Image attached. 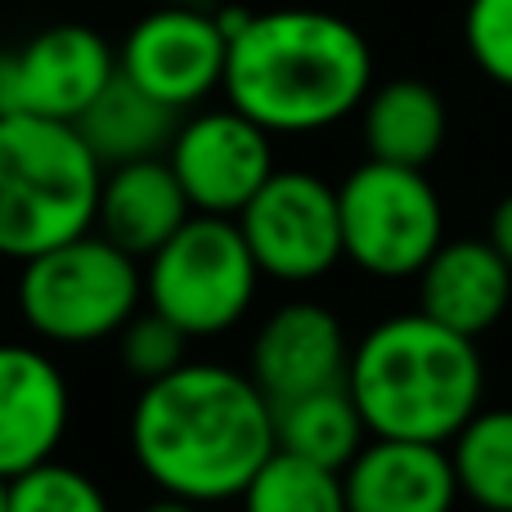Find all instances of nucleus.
<instances>
[{
    "instance_id": "nucleus-1",
    "label": "nucleus",
    "mask_w": 512,
    "mask_h": 512,
    "mask_svg": "<svg viewBox=\"0 0 512 512\" xmlns=\"http://www.w3.org/2000/svg\"><path fill=\"white\" fill-rule=\"evenodd\" d=\"M131 454L162 495L225 504L248 490L256 468L274 454V405L252 373L185 360L140 387Z\"/></svg>"
},
{
    "instance_id": "nucleus-2",
    "label": "nucleus",
    "mask_w": 512,
    "mask_h": 512,
    "mask_svg": "<svg viewBox=\"0 0 512 512\" xmlns=\"http://www.w3.org/2000/svg\"><path fill=\"white\" fill-rule=\"evenodd\" d=\"M225 104L270 135H315L360 113L373 90V50L328 9H265L230 36Z\"/></svg>"
},
{
    "instance_id": "nucleus-3",
    "label": "nucleus",
    "mask_w": 512,
    "mask_h": 512,
    "mask_svg": "<svg viewBox=\"0 0 512 512\" xmlns=\"http://www.w3.org/2000/svg\"><path fill=\"white\" fill-rule=\"evenodd\" d=\"M346 387L369 423V436L450 445L481 409L486 360L477 337L409 310L373 324L351 346Z\"/></svg>"
},
{
    "instance_id": "nucleus-4",
    "label": "nucleus",
    "mask_w": 512,
    "mask_h": 512,
    "mask_svg": "<svg viewBox=\"0 0 512 512\" xmlns=\"http://www.w3.org/2000/svg\"><path fill=\"white\" fill-rule=\"evenodd\" d=\"M104 162L72 122L0 117V256L32 261L95 230Z\"/></svg>"
},
{
    "instance_id": "nucleus-5",
    "label": "nucleus",
    "mask_w": 512,
    "mask_h": 512,
    "mask_svg": "<svg viewBox=\"0 0 512 512\" xmlns=\"http://www.w3.org/2000/svg\"><path fill=\"white\" fill-rule=\"evenodd\" d=\"M144 306L140 256L86 230L59 248L23 261L18 315L36 337L59 346H90L117 337Z\"/></svg>"
},
{
    "instance_id": "nucleus-6",
    "label": "nucleus",
    "mask_w": 512,
    "mask_h": 512,
    "mask_svg": "<svg viewBox=\"0 0 512 512\" xmlns=\"http://www.w3.org/2000/svg\"><path fill=\"white\" fill-rule=\"evenodd\" d=\"M261 265L234 216L194 212L153 256H144V306L189 337L230 333L252 310Z\"/></svg>"
},
{
    "instance_id": "nucleus-7",
    "label": "nucleus",
    "mask_w": 512,
    "mask_h": 512,
    "mask_svg": "<svg viewBox=\"0 0 512 512\" xmlns=\"http://www.w3.org/2000/svg\"><path fill=\"white\" fill-rule=\"evenodd\" d=\"M337 207L346 261L373 279H418L445 243V207L423 167L360 162L337 185Z\"/></svg>"
},
{
    "instance_id": "nucleus-8",
    "label": "nucleus",
    "mask_w": 512,
    "mask_h": 512,
    "mask_svg": "<svg viewBox=\"0 0 512 512\" xmlns=\"http://www.w3.org/2000/svg\"><path fill=\"white\" fill-rule=\"evenodd\" d=\"M234 221L261 265V279L315 283L346 261L337 189L310 171H274Z\"/></svg>"
},
{
    "instance_id": "nucleus-9",
    "label": "nucleus",
    "mask_w": 512,
    "mask_h": 512,
    "mask_svg": "<svg viewBox=\"0 0 512 512\" xmlns=\"http://www.w3.org/2000/svg\"><path fill=\"white\" fill-rule=\"evenodd\" d=\"M225 59L230 36L207 5H158L117 45V72L176 113H194L225 86Z\"/></svg>"
},
{
    "instance_id": "nucleus-10",
    "label": "nucleus",
    "mask_w": 512,
    "mask_h": 512,
    "mask_svg": "<svg viewBox=\"0 0 512 512\" xmlns=\"http://www.w3.org/2000/svg\"><path fill=\"white\" fill-rule=\"evenodd\" d=\"M167 162L189 194V207L207 216H239L256 198V189L279 171L274 135L234 104L180 117Z\"/></svg>"
},
{
    "instance_id": "nucleus-11",
    "label": "nucleus",
    "mask_w": 512,
    "mask_h": 512,
    "mask_svg": "<svg viewBox=\"0 0 512 512\" xmlns=\"http://www.w3.org/2000/svg\"><path fill=\"white\" fill-rule=\"evenodd\" d=\"M113 77L117 50L95 27L54 23L18 50H0V117L32 113L77 122Z\"/></svg>"
},
{
    "instance_id": "nucleus-12",
    "label": "nucleus",
    "mask_w": 512,
    "mask_h": 512,
    "mask_svg": "<svg viewBox=\"0 0 512 512\" xmlns=\"http://www.w3.org/2000/svg\"><path fill=\"white\" fill-rule=\"evenodd\" d=\"M351 342L342 319L319 301H288L252 337L248 373L270 405L346 382Z\"/></svg>"
},
{
    "instance_id": "nucleus-13",
    "label": "nucleus",
    "mask_w": 512,
    "mask_h": 512,
    "mask_svg": "<svg viewBox=\"0 0 512 512\" xmlns=\"http://www.w3.org/2000/svg\"><path fill=\"white\" fill-rule=\"evenodd\" d=\"M72 423V391L63 369L23 342H0V477L54 459Z\"/></svg>"
},
{
    "instance_id": "nucleus-14",
    "label": "nucleus",
    "mask_w": 512,
    "mask_h": 512,
    "mask_svg": "<svg viewBox=\"0 0 512 512\" xmlns=\"http://www.w3.org/2000/svg\"><path fill=\"white\" fill-rule=\"evenodd\" d=\"M351 512H454L459 477L450 445L369 436L364 450L342 468Z\"/></svg>"
},
{
    "instance_id": "nucleus-15",
    "label": "nucleus",
    "mask_w": 512,
    "mask_h": 512,
    "mask_svg": "<svg viewBox=\"0 0 512 512\" xmlns=\"http://www.w3.org/2000/svg\"><path fill=\"white\" fill-rule=\"evenodd\" d=\"M512 265L490 239H445L418 270V310L463 337H481L508 315Z\"/></svg>"
},
{
    "instance_id": "nucleus-16",
    "label": "nucleus",
    "mask_w": 512,
    "mask_h": 512,
    "mask_svg": "<svg viewBox=\"0 0 512 512\" xmlns=\"http://www.w3.org/2000/svg\"><path fill=\"white\" fill-rule=\"evenodd\" d=\"M189 216L194 207L167 158H140L104 171L95 230L140 261L158 252Z\"/></svg>"
},
{
    "instance_id": "nucleus-17",
    "label": "nucleus",
    "mask_w": 512,
    "mask_h": 512,
    "mask_svg": "<svg viewBox=\"0 0 512 512\" xmlns=\"http://www.w3.org/2000/svg\"><path fill=\"white\" fill-rule=\"evenodd\" d=\"M360 131H364L369 158L427 171V162L445 149L450 108H445L436 86H427V81H418V77H396L364 95Z\"/></svg>"
},
{
    "instance_id": "nucleus-18",
    "label": "nucleus",
    "mask_w": 512,
    "mask_h": 512,
    "mask_svg": "<svg viewBox=\"0 0 512 512\" xmlns=\"http://www.w3.org/2000/svg\"><path fill=\"white\" fill-rule=\"evenodd\" d=\"M180 117L171 104L153 99L149 90H140L135 81H126L117 72L99 99L77 117V131L81 140L90 144L99 162L108 167H122V162H140V158H167L171 140H176V126Z\"/></svg>"
},
{
    "instance_id": "nucleus-19",
    "label": "nucleus",
    "mask_w": 512,
    "mask_h": 512,
    "mask_svg": "<svg viewBox=\"0 0 512 512\" xmlns=\"http://www.w3.org/2000/svg\"><path fill=\"white\" fill-rule=\"evenodd\" d=\"M364 441H369V423H364L346 382L274 405V445L288 454H301V459H315L324 468L342 472L364 450Z\"/></svg>"
},
{
    "instance_id": "nucleus-20",
    "label": "nucleus",
    "mask_w": 512,
    "mask_h": 512,
    "mask_svg": "<svg viewBox=\"0 0 512 512\" xmlns=\"http://www.w3.org/2000/svg\"><path fill=\"white\" fill-rule=\"evenodd\" d=\"M459 495L481 512H512V409H477L450 441Z\"/></svg>"
},
{
    "instance_id": "nucleus-21",
    "label": "nucleus",
    "mask_w": 512,
    "mask_h": 512,
    "mask_svg": "<svg viewBox=\"0 0 512 512\" xmlns=\"http://www.w3.org/2000/svg\"><path fill=\"white\" fill-rule=\"evenodd\" d=\"M243 512H351L346 508V481L337 468L301 459L274 445V454L256 468L243 490Z\"/></svg>"
},
{
    "instance_id": "nucleus-22",
    "label": "nucleus",
    "mask_w": 512,
    "mask_h": 512,
    "mask_svg": "<svg viewBox=\"0 0 512 512\" xmlns=\"http://www.w3.org/2000/svg\"><path fill=\"white\" fill-rule=\"evenodd\" d=\"M9 512H113L95 477L45 459L36 468L9 477Z\"/></svg>"
},
{
    "instance_id": "nucleus-23",
    "label": "nucleus",
    "mask_w": 512,
    "mask_h": 512,
    "mask_svg": "<svg viewBox=\"0 0 512 512\" xmlns=\"http://www.w3.org/2000/svg\"><path fill=\"white\" fill-rule=\"evenodd\" d=\"M189 342H194V337H189L185 328L171 324L162 310L149 306L126 319V328L117 333V355H122V369L144 387V382L167 378L171 369H180V364L189 360L185 355Z\"/></svg>"
},
{
    "instance_id": "nucleus-24",
    "label": "nucleus",
    "mask_w": 512,
    "mask_h": 512,
    "mask_svg": "<svg viewBox=\"0 0 512 512\" xmlns=\"http://www.w3.org/2000/svg\"><path fill=\"white\" fill-rule=\"evenodd\" d=\"M463 45H468V59L495 86L512 90V0H468Z\"/></svg>"
},
{
    "instance_id": "nucleus-25",
    "label": "nucleus",
    "mask_w": 512,
    "mask_h": 512,
    "mask_svg": "<svg viewBox=\"0 0 512 512\" xmlns=\"http://www.w3.org/2000/svg\"><path fill=\"white\" fill-rule=\"evenodd\" d=\"M490 243H495V252L512 265V194L499 198V207L490 212Z\"/></svg>"
},
{
    "instance_id": "nucleus-26",
    "label": "nucleus",
    "mask_w": 512,
    "mask_h": 512,
    "mask_svg": "<svg viewBox=\"0 0 512 512\" xmlns=\"http://www.w3.org/2000/svg\"><path fill=\"white\" fill-rule=\"evenodd\" d=\"M140 512H203V504H194V499H180V495H162V499H153V504H144Z\"/></svg>"
},
{
    "instance_id": "nucleus-27",
    "label": "nucleus",
    "mask_w": 512,
    "mask_h": 512,
    "mask_svg": "<svg viewBox=\"0 0 512 512\" xmlns=\"http://www.w3.org/2000/svg\"><path fill=\"white\" fill-rule=\"evenodd\" d=\"M0 512H9V481L0 477Z\"/></svg>"
},
{
    "instance_id": "nucleus-28",
    "label": "nucleus",
    "mask_w": 512,
    "mask_h": 512,
    "mask_svg": "<svg viewBox=\"0 0 512 512\" xmlns=\"http://www.w3.org/2000/svg\"><path fill=\"white\" fill-rule=\"evenodd\" d=\"M158 5H207V0H158Z\"/></svg>"
}]
</instances>
